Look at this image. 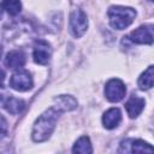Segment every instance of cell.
I'll use <instances>...</instances> for the list:
<instances>
[{
    "label": "cell",
    "mask_w": 154,
    "mask_h": 154,
    "mask_svg": "<svg viewBox=\"0 0 154 154\" xmlns=\"http://www.w3.org/2000/svg\"><path fill=\"white\" fill-rule=\"evenodd\" d=\"M125 93H126L125 84L120 79L113 78V79H109L106 83L105 95H106V99L108 101H111V102H118V101L123 100V97L125 96Z\"/></svg>",
    "instance_id": "obj_4"
},
{
    "label": "cell",
    "mask_w": 154,
    "mask_h": 154,
    "mask_svg": "<svg viewBox=\"0 0 154 154\" xmlns=\"http://www.w3.org/2000/svg\"><path fill=\"white\" fill-rule=\"evenodd\" d=\"M122 120V113L119 108H109L102 116V124L106 129H114L119 125Z\"/></svg>",
    "instance_id": "obj_10"
},
{
    "label": "cell",
    "mask_w": 154,
    "mask_h": 154,
    "mask_svg": "<svg viewBox=\"0 0 154 154\" xmlns=\"http://www.w3.org/2000/svg\"><path fill=\"white\" fill-rule=\"evenodd\" d=\"M4 79H5V72L0 69V87H1L2 83H4Z\"/></svg>",
    "instance_id": "obj_18"
},
{
    "label": "cell",
    "mask_w": 154,
    "mask_h": 154,
    "mask_svg": "<svg viewBox=\"0 0 154 154\" xmlns=\"http://www.w3.org/2000/svg\"><path fill=\"white\" fill-rule=\"evenodd\" d=\"M2 10H4V8H2V4L0 2V18H1V16H2Z\"/></svg>",
    "instance_id": "obj_19"
},
{
    "label": "cell",
    "mask_w": 154,
    "mask_h": 154,
    "mask_svg": "<svg viewBox=\"0 0 154 154\" xmlns=\"http://www.w3.org/2000/svg\"><path fill=\"white\" fill-rule=\"evenodd\" d=\"M130 40L141 45L153 43V25H142L130 34Z\"/></svg>",
    "instance_id": "obj_7"
},
{
    "label": "cell",
    "mask_w": 154,
    "mask_h": 154,
    "mask_svg": "<svg viewBox=\"0 0 154 154\" xmlns=\"http://www.w3.org/2000/svg\"><path fill=\"white\" fill-rule=\"evenodd\" d=\"M136 11L131 7H124V6H112L108 10V18L109 24L112 28L117 30H123L128 28L135 19Z\"/></svg>",
    "instance_id": "obj_2"
},
{
    "label": "cell",
    "mask_w": 154,
    "mask_h": 154,
    "mask_svg": "<svg viewBox=\"0 0 154 154\" xmlns=\"http://www.w3.org/2000/svg\"><path fill=\"white\" fill-rule=\"evenodd\" d=\"M0 103L11 114H19L25 108V103L23 100L17 99V97L8 95V94L0 95Z\"/></svg>",
    "instance_id": "obj_8"
},
{
    "label": "cell",
    "mask_w": 154,
    "mask_h": 154,
    "mask_svg": "<svg viewBox=\"0 0 154 154\" xmlns=\"http://www.w3.org/2000/svg\"><path fill=\"white\" fill-rule=\"evenodd\" d=\"M2 4V8L7 11L8 14L11 16H14V14H18L20 12V8H22V4L19 1H4L1 2Z\"/></svg>",
    "instance_id": "obj_16"
},
{
    "label": "cell",
    "mask_w": 154,
    "mask_h": 154,
    "mask_svg": "<svg viewBox=\"0 0 154 154\" xmlns=\"http://www.w3.org/2000/svg\"><path fill=\"white\" fill-rule=\"evenodd\" d=\"M25 54L23 51L19 49H14L7 53L6 58H5V65L8 69H20L24 66L25 64Z\"/></svg>",
    "instance_id": "obj_9"
},
{
    "label": "cell",
    "mask_w": 154,
    "mask_h": 154,
    "mask_svg": "<svg viewBox=\"0 0 154 154\" xmlns=\"http://www.w3.org/2000/svg\"><path fill=\"white\" fill-rule=\"evenodd\" d=\"M144 99L140 97V96H136V95H132L128 102L125 103V108H126V112L129 114L130 118H136L141 112L142 109L144 108Z\"/></svg>",
    "instance_id": "obj_11"
},
{
    "label": "cell",
    "mask_w": 154,
    "mask_h": 154,
    "mask_svg": "<svg viewBox=\"0 0 154 154\" xmlns=\"http://www.w3.org/2000/svg\"><path fill=\"white\" fill-rule=\"evenodd\" d=\"M61 111H59L55 106H52L36 119L31 134L32 140L35 142H43L49 138V136L52 135L55 128V123Z\"/></svg>",
    "instance_id": "obj_1"
},
{
    "label": "cell",
    "mask_w": 154,
    "mask_h": 154,
    "mask_svg": "<svg viewBox=\"0 0 154 154\" xmlns=\"http://www.w3.org/2000/svg\"><path fill=\"white\" fill-rule=\"evenodd\" d=\"M131 144H130V148L126 150V154L130 152L131 154H154L153 152V147L142 141V140H132L130 141Z\"/></svg>",
    "instance_id": "obj_12"
},
{
    "label": "cell",
    "mask_w": 154,
    "mask_h": 154,
    "mask_svg": "<svg viewBox=\"0 0 154 154\" xmlns=\"http://www.w3.org/2000/svg\"><path fill=\"white\" fill-rule=\"evenodd\" d=\"M32 77L25 70H18L10 79V87L18 91H26L32 88Z\"/></svg>",
    "instance_id": "obj_5"
},
{
    "label": "cell",
    "mask_w": 154,
    "mask_h": 154,
    "mask_svg": "<svg viewBox=\"0 0 154 154\" xmlns=\"http://www.w3.org/2000/svg\"><path fill=\"white\" fill-rule=\"evenodd\" d=\"M91 153H93V147L89 137L87 136L79 137L73 144L72 154H91Z\"/></svg>",
    "instance_id": "obj_14"
},
{
    "label": "cell",
    "mask_w": 154,
    "mask_h": 154,
    "mask_svg": "<svg viewBox=\"0 0 154 154\" xmlns=\"http://www.w3.org/2000/svg\"><path fill=\"white\" fill-rule=\"evenodd\" d=\"M70 26L71 31L76 37H81L88 28L87 14L81 8H75L70 16Z\"/></svg>",
    "instance_id": "obj_3"
},
{
    "label": "cell",
    "mask_w": 154,
    "mask_h": 154,
    "mask_svg": "<svg viewBox=\"0 0 154 154\" xmlns=\"http://www.w3.org/2000/svg\"><path fill=\"white\" fill-rule=\"evenodd\" d=\"M34 60L36 64L40 65H46L48 64L51 55H52V49L51 46L47 41L45 40H37L34 43Z\"/></svg>",
    "instance_id": "obj_6"
},
{
    "label": "cell",
    "mask_w": 154,
    "mask_h": 154,
    "mask_svg": "<svg viewBox=\"0 0 154 154\" xmlns=\"http://www.w3.org/2000/svg\"><path fill=\"white\" fill-rule=\"evenodd\" d=\"M1 53H2V49H1V47H0V57H1Z\"/></svg>",
    "instance_id": "obj_20"
},
{
    "label": "cell",
    "mask_w": 154,
    "mask_h": 154,
    "mask_svg": "<svg viewBox=\"0 0 154 154\" xmlns=\"http://www.w3.org/2000/svg\"><path fill=\"white\" fill-rule=\"evenodd\" d=\"M154 81V67L150 65L138 78V87L142 90H148L153 87Z\"/></svg>",
    "instance_id": "obj_15"
},
{
    "label": "cell",
    "mask_w": 154,
    "mask_h": 154,
    "mask_svg": "<svg viewBox=\"0 0 154 154\" xmlns=\"http://www.w3.org/2000/svg\"><path fill=\"white\" fill-rule=\"evenodd\" d=\"M54 102H55L54 106L61 112L71 111L77 107V101L70 95H60L54 100Z\"/></svg>",
    "instance_id": "obj_13"
},
{
    "label": "cell",
    "mask_w": 154,
    "mask_h": 154,
    "mask_svg": "<svg viewBox=\"0 0 154 154\" xmlns=\"http://www.w3.org/2000/svg\"><path fill=\"white\" fill-rule=\"evenodd\" d=\"M7 132V122L6 119L0 114V138H2Z\"/></svg>",
    "instance_id": "obj_17"
}]
</instances>
